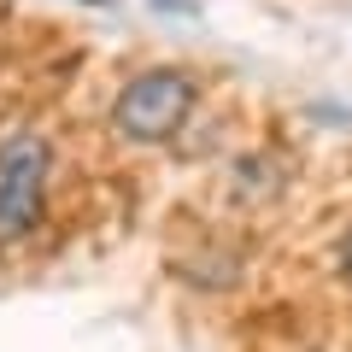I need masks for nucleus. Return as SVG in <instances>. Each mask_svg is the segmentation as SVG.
Here are the masks:
<instances>
[{
	"label": "nucleus",
	"instance_id": "obj_1",
	"mask_svg": "<svg viewBox=\"0 0 352 352\" xmlns=\"http://www.w3.org/2000/svg\"><path fill=\"white\" fill-rule=\"evenodd\" d=\"M53 182V141L36 124H18L0 135V247L36 235L47 217Z\"/></svg>",
	"mask_w": 352,
	"mask_h": 352
},
{
	"label": "nucleus",
	"instance_id": "obj_2",
	"mask_svg": "<svg viewBox=\"0 0 352 352\" xmlns=\"http://www.w3.org/2000/svg\"><path fill=\"white\" fill-rule=\"evenodd\" d=\"M194 100H200V88H194L188 71L153 65V71H135L124 88H118L112 129L124 141H135V147H159V141H170L176 129L194 118Z\"/></svg>",
	"mask_w": 352,
	"mask_h": 352
},
{
	"label": "nucleus",
	"instance_id": "obj_3",
	"mask_svg": "<svg viewBox=\"0 0 352 352\" xmlns=\"http://www.w3.org/2000/svg\"><path fill=\"white\" fill-rule=\"evenodd\" d=\"M335 264H340V282H352V223H346V235H340V252H335Z\"/></svg>",
	"mask_w": 352,
	"mask_h": 352
},
{
	"label": "nucleus",
	"instance_id": "obj_4",
	"mask_svg": "<svg viewBox=\"0 0 352 352\" xmlns=\"http://www.w3.org/2000/svg\"><path fill=\"white\" fill-rule=\"evenodd\" d=\"M88 6H112V0H88Z\"/></svg>",
	"mask_w": 352,
	"mask_h": 352
}]
</instances>
